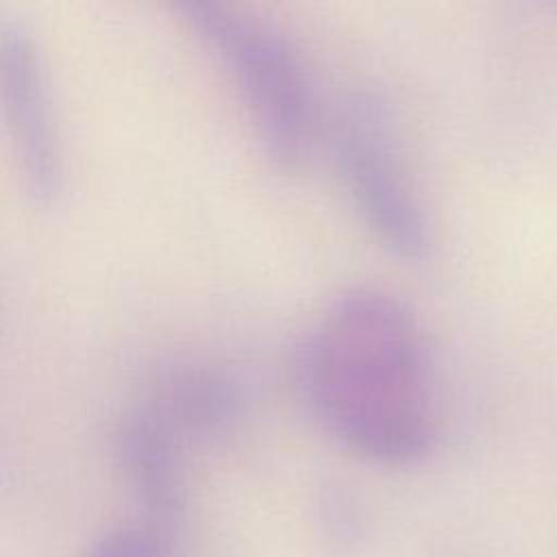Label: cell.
<instances>
[{
  "mask_svg": "<svg viewBox=\"0 0 557 557\" xmlns=\"http://www.w3.org/2000/svg\"><path fill=\"white\" fill-rule=\"evenodd\" d=\"M113 453L144 522L178 535L185 487L174 429L152 407H135L115 424Z\"/></svg>",
  "mask_w": 557,
  "mask_h": 557,
  "instance_id": "cell-5",
  "label": "cell"
},
{
  "mask_svg": "<svg viewBox=\"0 0 557 557\" xmlns=\"http://www.w3.org/2000/svg\"><path fill=\"white\" fill-rule=\"evenodd\" d=\"M176 9L207 50L228 70L242 94L268 161L292 170L305 157L313 100L307 70L274 26L213 0H185Z\"/></svg>",
  "mask_w": 557,
  "mask_h": 557,
  "instance_id": "cell-2",
  "label": "cell"
},
{
  "mask_svg": "<svg viewBox=\"0 0 557 557\" xmlns=\"http://www.w3.org/2000/svg\"><path fill=\"white\" fill-rule=\"evenodd\" d=\"M174 533L146 522L111 529L96 537L85 557H176Z\"/></svg>",
  "mask_w": 557,
  "mask_h": 557,
  "instance_id": "cell-7",
  "label": "cell"
},
{
  "mask_svg": "<svg viewBox=\"0 0 557 557\" xmlns=\"http://www.w3.org/2000/svg\"><path fill=\"white\" fill-rule=\"evenodd\" d=\"M333 152L350 202L398 259L422 261L431 226L400 154L392 115L374 91H350L335 115Z\"/></svg>",
  "mask_w": 557,
  "mask_h": 557,
  "instance_id": "cell-3",
  "label": "cell"
},
{
  "mask_svg": "<svg viewBox=\"0 0 557 557\" xmlns=\"http://www.w3.org/2000/svg\"><path fill=\"white\" fill-rule=\"evenodd\" d=\"M152 407L172 429L218 437L235 426L242 394L233 379L209 366H181L163 374Z\"/></svg>",
  "mask_w": 557,
  "mask_h": 557,
  "instance_id": "cell-6",
  "label": "cell"
},
{
  "mask_svg": "<svg viewBox=\"0 0 557 557\" xmlns=\"http://www.w3.org/2000/svg\"><path fill=\"white\" fill-rule=\"evenodd\" d=\"M0 85L24 189L50 207L63 194L65 154L41 50L20 20H0Z\"/></svg>",
  "mask_w": 557,
  "mask_h": 557,
  "instance_id": "cell-4",
  "label": "cell"
},
{
  "mask_svg": "<svg viewBox=\"0 0 557 557\" xmlns=\"http://www.w3.org/2000/svg\"><path fill=\"white\" fill-rule=\"evenodd\" d=\"M292 376L309 416L372 463H418L437 440L431 346L387 289L357 285L329 300L294 348Z\"/></svg>",
  "mask_w": 557,
  "mask_h": 557,
  "instance_id": "cell-1",
  "label": "cell"
}]
</instances>
